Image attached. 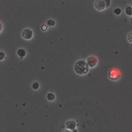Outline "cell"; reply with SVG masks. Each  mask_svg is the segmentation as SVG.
Here are the masks:
<instances>
[{"instance_id":"6da1fadb","label":"cell","mask_w":132,"mask_h":132,"mask_svg":"<svg viewBox=\"0 0 132 132\" xmlns=\"http://www.w3.org/2000/svg\"><path fill=\"white\" fill-rule=\"evenodd\" d=\"M75 72L78 75H85L88 73L89 70V66L87 63L85 61L80 60L75 63L74 66Z\"/></svg>"},{"instance_id":"7a4b0ae2","label":"cell","mask_w":132,"mask_h":132,"mask_svg":"<svg viewBox=\"0 0 132 132\" xmlns=\"http://www.w3.org/2000/svg\"><path fill=\"white\" fill-rule=\"evenodd\" d=\"M109 78L112 80H117L120 77V73L118 70L113 69L109 74Z\"/></svg>"},{"instance_id":"3957f363","label":"cell","mask_w":132,"mask_h":132,"mask_svg":"<svg viewBox=\"0 0 132 132\" xmlns=\"http://www.w3.org/2000/svg\"><path fill=\"white\" fill-rule=\"evenodd\" d=\"M95 7L98 10H103L106 7V4H105V1L104 0H97L94 4Z\"/></svg>"},{"instance_id":"277c9868","label":"cell","mask_w":132,"mask_h":132,"mask_svg":"<svg viewBox=\"0 0 132 132\" xmlns=\"http://www.w3.org/2000/svg\"><path fill=\"white\" fill-rule=\"evenodd\" d=\"M87 63L89 66L90 67H94L96 66L97 63V60L94 57H90L87 60Z\"/></svg>"},{"instance_id":"5b68a950","label":"cell","mask_w":132,"mask_h":132,"mask_svg":"<svg viewBox=\"0 0 132 132\" xmlns=\"http://www.w3.org/2000/svg\"><path fill=\"white\" fill-rule=\"evenodd\" d=\"M22 35L24 38L26 39H30L33 36V32L30 29H26L22 32Z\"/></svg>"},{"instance_id":"8992f818","label":"cell","mask_w":132,"mask_h":132,"mask_svg":"<svg viewBox=\"0 0 132 132\" xmlns=\"http://www.w3.org/2000/svg\"><path fill=\"white\" fill-rule=\"evenodd\" d=\"M66 128L69 130H75L76 127V123L74 121H69L66 124Z\"/></svg>"},{"instance_id":"52a82bcc","label":"cell","mask_w":132,"mask_h":132,"mask_svg":"<svg viewBox=\"0 0 132 132\" xmlns=\"http://www.w3.org/2000/svg\"><path fill=\"white\" fill-rule=\"evenodd\" d=\"M17 54L21 58H23L25 56L26 52L23 49H19L17 51Z\"/></svg>"},{"instance_id":"ba28073f","label":"cell","mask_w":132,"mask_h":132,"mask_svg":"<svg viewBox=\"0 0 132 132\" xmlns=\"http://www.w3.org/2000/svg\"><path fill=\"white\" fill-rule=\"evenodd\" d=\"M125 13L128 16H132V8L131 7H127L125 9Z\"/></svg>"},{"instance_id":"9c48e42d","label":"cell","mask_w":132,"mask_h":132,"mask_svg":"<svg viewBox=\"0 0 132 132\" xmlns=\"http://www.w3.org/2000/svg\"><path fill=\"white\" fill-rule=\"evenodd\" d=\"M47 99L49 101H52L55 99V95L52 93H48L47 95Z\"/></svg>"},{"instance_id":"30bf717a","label":"cell","mask_w":132,"mask_h":132,"mask_svg":"<svg viewBox=\"0 0 132 132\" xmlns=\"http://www.w3.org/2000/svg\"><path fill=\"white\" fill-rule=\"evenodd\" d=\"M47 25L49 26H54L55 25V23L53 20H49L47 21Z\"/></svg>"},{"instance_id":"8fae6325","label":"cell","mask_w":132,"mask_h":132,"mask_svg":"<svg viewBox=\"0 0 132 132\" xmlns=\"http://www.w3.org/2000/svg\"><path fill=\"white\" fill-rule=\"evenodd\" d=\"M39 84L38 82H34L33 85H32V88L34 90H37L39 88Z\"/></svg>"},{"instance_id":"7c38bea8","label":"cell","mask_w":132,"mask_h":132,"mask_svg":"<svg viewBox=\"0 0 132 132\" xmlns=\"http://www.w3.org/2000/svg\"><path fill=\"white\" fill-rule=\"evenodd\" d=\"M113 12H114V13L116 15H119L121 13V10L120 8H116L115 9H114Z\"/></svg>"},{"instance_id":"4fadbf2b","label":"cell","mask_w":132,"mask_h":132,"mask_svg":"<svg viewBox=\"0 0 132 132\" xmlns=\"http://www.w3.org/2000/svg\"><path fill=\"white\" fill-rule=\"evenodd\" d=\"M128 39L129 42L132 43V32H131L128 34Z\"/></svg>"},{"instance_id":"5bb4252c","label":"cell","mask_w":132,"mask_h":132,"mask_svg":"<svg viewBox=\"0 0 132 132\" xmlns=\"http://www.w3.org/2000/svg\"><path fill=\"white\" fill-rule=\"evenodd\" d=\"M5 57V54L3 52H0V60H2Z\"/></svg>"},{"instance_id":"9a60e30c","label":"cell","mask_w":132,"mask_h":132,"mask_svg":"<svg viewBox=\"0 0 132 132\" xmlns=\"http://www.w3.org/2000/svg\"><path fill=\"white\" fill-rule=\"evenodd\" d=\"M47 29V26L46 25H43L42 26V30L43 31H46Z\"/></svg>"},{"instance_id":"2e32d148","label":"cell","mask_w":132,"mask_h":132,"mask_svg":"<svg viewBox=\"0 0 132 132\" xmlns=\"http://www.w3.org/2000/svg\"><path fill=\"white\" fill-rule=\"evenodd\" d=\"M63 132H71V131H69V130H65V131H64Z\"/></svg>"},{"instance_id":"e0dca14e","label":"cell","mask_w":132,"mask_h":132,"mask_svg":"<svg viewBox=\"0 0 132 132\" xmlns=\"http://www.w3.org/2000/svg\"><path fill=\"white\" fill-rule=\"evenodd\" d=\"M72 132H78V131H77V130H75H75H73V131H72Z\"/></svg>"},{"instance_id":"ac0fdd59","label":"cell","mask_w":132,"mask_h":132,"mask_svg":"<svg viewBox=\"0 0 132 132\" xmlns=\"http://www.w3.org/2000/svg\"><path fill=\"white\" fill-rule=\"evenodd\" d=\"M131 23H132V17L131 18Z\"/></svg>"}]
</instances>
